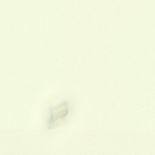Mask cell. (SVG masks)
<instances>
[{"label": "cell", "mask_w": 155, "mask_h": 155, "mask_svg": "<svg viewBox=\"0 0 155 155\" xmlns=\"http://www.w3.org/2000/svg\"><path fill=\"white\" fill-rule=\"evenodd\" d=\"M68 112V108L66 102H63L52 108L48 121V127L52 128L57 126L60 120L67 116Z\"/></svg>", "instance_id": "6da1fadb"}]
</instances>
